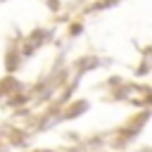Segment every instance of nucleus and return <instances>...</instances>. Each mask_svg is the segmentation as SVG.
I'll return each mask as SVG.
<instances>
[]
</instances>
